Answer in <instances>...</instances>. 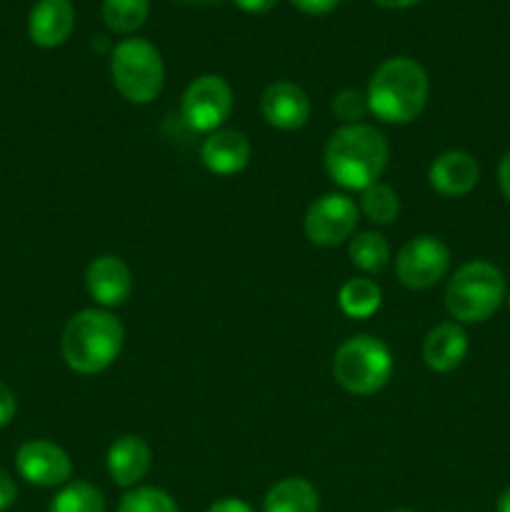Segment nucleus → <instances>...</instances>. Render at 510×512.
<instances>
[{
    "mask_svg": "<svg viewBox=\"0 0 510 512\" xmlns=\"http://www.w3.org/2000/svg\"><path fill=\"white\" fill-rule=\"evenodd\" d=\"M118 512H180L175 500L160 488H135L120 498Z\"/></svg>",
    "mask_w": 510,
    "mask_h": 512,
    "instance_id": "obj_24",
    "label": "nucleus"
},
{
    "mask_svg": "<svg viewBox=\"0 0 510 512\" xmlns=\"http://www.w3.org/2000/svg\"><path fill=\"white\" fill-rule=\"evenodd\" d=\"M75 28L70 0H38L28 15V35L40 48H58Z\"/></svg>",
    "mask_w": 510,
    "mask_h": 512,
    "instance_id": "obj_14",
    "label": "nucleus"
},
{
    "mask_svg": "<svg viewBox=\"0 0 510 512\" xmlns=\"http://www.w3.org/2000/svg\"><path fill=\"white\" fill-rule=\"evenodd\" d=\"M260 113L265 123L278 130H298L310 118V100L300 85L280 80L260 95Z\"/></svg>",
    "mask_w": 510,
    "mask_h": 512,
    "instance_id": "obj_12",
    "label": "nucleus"
},
{
    "mask_svg": "<svg viewBox=\"0 0 510 512\" xmlns=\"http://www.w3.org/2000/svg\"><path fill=\"white\" fill-rule=\"evenodd\" d=\"M480 165L465 150H445L430 163L428 183L443 198H463L478 185Z\"/></svg>",
    "mask_w": 510,
    "mask_h": 512,
    "instance_id": "obj_13",
    "label": "nucleus"
},
{
    "mask_svg": "<svg viewBox=\"0 0 510 512\" xmlns=\"http://www.w3.org/2000/svg\"><path fill=\"white\" fill-rule=\"evenodd\" d=\"M360 208L343 193H325L305 213V235L320 248H335L353 238Z\"/></svg>",
    "mask_w": 510,
    "mask_h": 512,
    "instance_id": "obj_9",
    "label": "nucleus"
},
{
    "mask_svg": "<svg viewBox=\"0 0 510 512\" xmlns=\"http://www.w3.org/2000/svg\"><path fill=\"white\" fill-rule=\"evenodd\" d=\"M180 3H218V0H180Z\"/></svg>",
    "mask_w": 510,
    "mask_h": 512,
    "instance_id": "obj_34",
    "label": "nucleus"
},
{
    "mask_svg": "<svg viewBox=\"0 0 510 512\" xmlns=\"http://www.w3.org/2000/svg\"><path fill=\"white\" fill-rule=\"evenodd\" d=\"M48 512H105V498L95 485L75 480L58 490V495L50 500Z\"/></svg>",
    "mask_w": 510,
    "mask_h": 512,
    "instance_id": "obj_22",
    "label": "nucleus"
},
{
    "mask_svg": "<svg viewBox=\"0 0 510 512\" xmlns=\"http://www.w3.org/2000/svg\"><path fill=\"white\" fill-rule=\"evenodd\" d=\"M233 3L238 5L240 10H245V13L260 15V13H268V10H273L275 5H278V0H233Z\"/></svg>",
    "mask_w": 510,
    "mask_h": 512,
    "instance_id": "obj_31",
    "label": "nucleus"
},
{
    "mask_svg": "<svg viewBox=\"0 0 510 512\" xmlns=\"http://www.w3.org/2000/svg\"><path fill=\"white\" fill-rule=\"evenodd\" d=\"M333 113L340 123L358 125L360 120L370 113L368 98H365V93H360V90L355 88L340 90L333 98Z\"/></svg>",
    "mask_w": 510,
    "mask_h": 512,
    "instance_id": "obj_25",
    "label": "nucleus"
},
{
    "mask_svg": "<svg viewBox=\"0 0 510 512\" xmlns=\"http://www.w3.org/2000/svg\"><path fill=\"white\" fill-rule=\"evenodd\" d=\"M15 470L23 480L38 488H58L73 475L70 455L50 440H28L15 453Z\"/></svg>",
    "mask_w": 510,
    "mask_h": 512,
    "instance_id": "obj_10",
    "label": "nucleus"
},
{
    "mask_svg": "<svg viewBox=\"0 0 510 512\" xmlns=\"http://www.w3.org/2000/svg\"><path fill=\"white\" fill-rule=\"evenodd\" d=\"M125 330L108 310H80L63 330V360L80 375H98L115 363L123 348Z\"/></svg>",
    "mask_w": 510,
    "mask_h": 512,
    "instance_id": "obj_3",
    "label": "nucleus"
},
{
    "mask_svg": "<svg viewBox=\"0 0 510 512\" xmlns=\"http://www.w3.org/2000/svg\"><path fill=\"white\" fill-rule=\"evenodd\" d=\"M450 250L435 235H418L400 248L395 258V275L408 290H428L445 278Z\"/></svg>",
    "mask_w": 510,
    "mask_h": 512,
    "instance_id": "obj_8",
    "label": "nucleus"
},
{
    "mask_svg": "<svg viewBox=\"0 0 510 512\" xmlns=\"http://www.w3.org/2000/svg\"><path fill=\"white\" fill-rule=\"evenodd\" d=\"M380 303H383L380 285L370 278H350L348 283H343L338 293L340 310L353 320H365L375 315Z\"/></svg>",
    "mask_w": 510,
    "mask_h": 512,
    "instance_id": "obj_19",
    "label": "nucleus"
},
{
    "mask_svg": "<svg viewBox=\"0 0 510 512\" xmlns=\"http://www.w3.org/2000/svg\"><path fill=\"white\" fill-rule=\"evenodd\" d=\"M430 83L423 65L413 58H390L370 78L365 98L370 113L390 125H408L428 103Z\"/></svg>",
    "mask_w": 510,
    "mask_h": 512,
    "instance_id": "obj_2",
    "label": "nucleus"
},
{
    "mask_svg": "<svg viewBox=\"0 0 510 512\" xmlns=\"http://www.w3.org/2000/svg\"><path fill=\"white\" fill-rule=\"evenodd\" d=\"M153 465L150 445L138 435H120L108 450V475L118 488H133Z\"/></svg>",
    "mask_w": 510,
    "mask_h": 512,
    "instance_id": "obj_15",
    "label": "nucleus"
},
{
    "mask_svg": "<svg viewBox=\"0 0 510 512\" xmlns=\"http://www.w3.org/2000/svg\"><path fill=\"white\" fill-rule=\"evenodd\" d=\"M350 263L365 275H378L390 263V245L380 233H360L350 238Z\"/></svg>",
    "mask_w": 510,
    "mask_h": 512,
    "instance_id": "obj_20",
    "label": "nucleus"
},
{
    "mask_svg": "<svg viewBox=\"0 0 510 512\" xmlns=\"http://www.w3.org/2000/svg\"><path fill=\"white\" fill-rule=\"evenodd\" d=\"M85 288L103 308H120L133 293V273L115 255H100L85 270Z\"/></svg>",
    "mask_w": 510,
    "mask_h": 512,
    "instance_id": "obj_11",
    "label": "nucleus"
},
{
    "mask_svg": "<svg viewBox=\"0 0 510 512\" xmlns=\"http://www.w3.org/2000/svg\"><path fill=\"white\" fill-rule=\"evenodd\" d=\"M468 355V335L463 325L448 320L440 323L425 335L423 343V360L435 373H453Z\"/></svg>",
    "mask_w": 510,
    "mask_h": 512,
    "instance_id": "obj_17",
    "label": "nucleus"
},
{
    "mask_svg": "<svg viewBox=\"0 0 510 512\" xmlns=\"http://www.w3.org/2000/svg\"><path fill=\"white\" fill-rule=\"evenodd\" d=\"M393 512H413V510H393Z\"/></svg>",
    "mask_w": 510,
    "mask_h": 512,
    "instance_id": "obj_35",
    "label": "nucleus"
},
{
    "mask_svg": "<svg viewBox=\"0 0 510 512\" xmlns=\"http://www.w3.org/2000/svg\"><path fill=\"white\" fill-rule=\"evenodd\" d=\"M208 512H255L250 508L245 500H238V498H223L218 500V503H213L208 508Z\"/></svg>",
    "mask_w": 510,
    "mask_h": 512,
    "instance_id": "obj_30",
    "label": "nucleus"
},
{
    "mask_svg": "<svg viewBox=\"0 0 510 512\" xmlns=\"http://www.w3.org/2000/svg\"><path fill=\"white\" fill-rule=\"evenodd\" d=\"M360 213L378 225H388L398 218L400 198L390 185L375 183L360 193Z\"/></svg>",
    "mask_w": 510,
    "mask_h": 512,
    "instance_id": "obj_23",
    "label": "nucleus"
},
{
    "mask_svg": "<svg viewBox=\"0 0 510 512\" xmlns=\"http://www.w3.org/2000/svg\"><path fill=\"white\" fill-rule=\"evenodd\" d=\"M495 510H498V512H510V488H505L503 493L498 495V503H495Z\"/></svg>",
    "mask_w": 510,
    "mask_h": 512,
    "instance_id": "obj_33",
    "label": "nucleus"
},
{
    "mask_svg": "<svg viewBox=\"0 0 510 512\" xmlns=\"http://www.w3.org/2000/svg\"><path fill=\"white\" fill-rule=\"evenodd\" d=\"M503 300V273L485 260L460 265L445 288V308L458 323H483L493 318Z\"/></svg>",
    "mask_w": 510,
    "mask_h": 512,
    "instance_id": "obj_4",
    "label": "nucleus"
},
{
    "mask_svg": "<svg viewBox=\"0 0 510 512\" xmlns=\"http://www.w3.org/2000/svg\"><path fill=\"white\" fill-rule=\"evenodd\" d=\"M15 498H18V485L5 470H0V512L8 510L15 503Z\"/></svg>",
    "mask_w": 510,
    "mask_h": 512,
    "instance_id": "obj_28",
    "label": "nucleus"
},
{
    "mask_svg": "<svg viewBox=\"0 0 510 512\" xmlns=\"http://www.w3.org/2000/svg\"><path fill=\"white\" fill-rule=\"evenodd\" d=\"M200 158L213 175H238L250 163V143L240 130H215L205 138Z\"/></svg>",
    "mask_w": 510,
    "mask_h": 512,
    "instance_id": "obj_16",
    "label": "nucleus"
},
{
    "mask_svg": "<svg viewBox=\"0 0 510 512\" xmlns=\"http://www.w3.org/2000/svg\"><path fill=\"white\" fill-rule=\"evenodd\" d=\"M508 308H510V295H508Z\"/></svg>",
    "mask_w": 510,
    "mask_h": 512,
    "instance_id": "obj_36",
    "label": "nucleus"
},
{
    "mask_svg": "<svg viewBox=\"0 0 510 512\" xmlns=\"http://www.w3.org/2000/svg\"><path fill=\"white\" fill-rule=\"evenodd\" d=\"M498 185L503 198L510 203V150H505V155L498 163Z\"/></svg>",
    "mask_w": 510,
    "mask_h": 512,
    "instance_id": "obj_29",
    "label": "nucleus"
},
{
    "mask_svg": "<svg viewBox=\"0 0 510 512\" xmlns=\"http://www.w3.org/2000/svg\"><path fill=\"white\" fill-rule=\"evenodd\" d=\"M300 13L308 15H325L340 5V0H290Z\"/></svg>",
    "mask_w": 510,
    "mask_h": 512,
    "instance_id": "obj_27",
    "label": "nucleus"
},
{
    "mask_svg": "<svg viewBox=\"0 0 510 512\" xmlns=\"http://www.w3.org/2000/svg\"><path fill=\"white\" fill-rule=\"evenodd\" d=\"M233 113V88L220 75H200L185 88L180 115L195 133H215Z\"/></svg>",
    "mask_w": 510,
    "mask_h": 512,
    "instance_id": "obj_7",
    "label": "nucleus"
},
{
    "mask_svg": "<svg viewBox=\"0 0 510 512\" xmlns=\"http://www.w3.org/2000/svg\"><path fill=\"white\" fill-rule=\"evenodd\" d=\"M150 0H103V23L108 30L130 35L148 20Z\"/></svg>",
    "mask_w": 510,
    "mask_h": 512,
    "instance_id": "obj_21",
    "label": "nucleus"
},
{
    "mask_svg": "<svg viewBox=\"0 0 510 512\" xmlns=\"http://www.w3.org/2000/svg\"><path fill=\"white\" fill-rule=\"evenodd\" d=\"M388 140L373 125H343L330 135L323 163L330 180L345 190H360L378 183L388 165Z\"/></svg>",
    "mask_w": 510,
    "mask_h": 512,
    "instance_id": "obj_1",
    "label": "nucleus"
},
{
    "mask_svg": "<svg viewBox=\"0 0 510 512\" xmlns=\"http://www.w3.org/2000/svg\"><path fill=\"white\" fill-rule=\"evenodd\" d=\"M333 375L345 393L375 395L393 375V353L375 335H353L335 350Z\"/></svg>",
    "mask_w": 510,
    "mask_h": 512,
    "instance_id": "obj_5",
    "label": "nucleus"
},
{
    "mask_svg": "<svg viewBox=\"0 0 510 512\" xmlns=\"http://www.w3.org/2000/svg\"><path fill=\"white\" fill-rule=\"evenodd\" d=\"M113 85L128 103L148 105L165 85V65L160 50L145 38H125L110 53Z\"/></svg>",
    "mask_w": 510,
    "mask_h": 512,
    "instance_id": "obj_6",
    "label": "nucleus"
},
{
    "mask_svg": "<svg viewBox=\"0 0 510 512\" xmlns=\"http://www.w3.org/2000/svg\"><path fill=\"white\" fill-rule=\"evenodd\" d=\"M15 410H18V400H15L13 390L0 383V428H5L15 418Z\"/></svg>",
    "mask_w": 510,
    "mask_h": 512,
    "instance_id": "obj_26",
    "label": "nucleus"
},
{
    "mask_svg": "<svg viewBox=\"0 0 510 512\" xmlns=\"http://www.w3.org/2000/svg\"><path fill=\"white\" fill-rule=\"evenodd\" d=\"M318 490L305 478H285L268 490L263 512H318Z\"/></svg>",
    "mask_w": 510,
    "mask_h": 512,
    "instance_id": "obj_18",
    "label": "nucleus"
},
{
    "mask_svg": "<svg viewBox=\"0 0 510 512\" xmlns=\"http://www.w3.org/2000/svg\"><path fill=\"white\" fill-rule=\"evenodd\" d=\"M380 8H390V10H403L410 8V5H418L420 0H375Z\"/></svg>",
    "mask_w": 510,
    "mask_h": 512,
    "instance_id": "obj_32",
    "label": "nucleus"
}]
</instances>
